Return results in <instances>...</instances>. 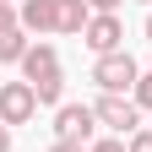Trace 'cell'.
Returning a JSON list of instances; mask_svg holds the SVG:
<instances>
[{"instance_id":"1","label":"cell","mask_w":152,"mask_h":152,"mask_svg":"<svg viewBox=\"0 0 152 152\" xmlns=\"http://www.w3.org/2000/svg\"><path fill=\"white\" fill-rule=\"evenodd\" d=\"M22 71H27V82H33V92H38V103H60V54H54L49 44H33L27 49V60H22Z\"/></svg>"},{"instance_id":"2","label":"cell","mask_w":152,"mask_h":152,"mask_svg":"<svg viewBox=\"0 0 152 152\" xmlns=\"http://www.w3.org/2000/svg\"><path fill=\"white\" fill-rule=\"evenodd\" d=\"M92 82H98L109 98H125V87H136V82H141V71H136V60L120 49V54H103V60L92 65Z\"/></svg>"},{"instance_id":"3","label":"cell","mask_w":152,"mask_h":152,"mask_svg":"<svg viewBox=\"0 0 152 152\" xmlns=\"http://www.w3.org/2000/svg\"><path fill=\"white\" fill-rule=\"evenodd\" d=\"M92 125H98V114H92L87 103H60L54 109V141H82L87 147Z\"/></svg>"},{"instance_id":"4","label":"cell","mask_w":152,"mask_h":152,"mask_svg":"<svg viewBox=\"0 0 152 152\" xmlns=\"http://www.w3.org/2000/svg\"><path fill=\"white\" fill-rule=\"evenodd\" d=\"M33 109H38L33 82H6V87H0V125H27Z\"/></svg>"},{"instance_id":"5","label":"cell","mask_w":152,"mask_h":152,"mask_svg":"<svg viewBox=\"0 0 152 152\" xmlns=\"http://www.w3.org/2000/svg\"><path fill=\"white\" fill-rule=\"evenodd\" d=\"M92 114H98V125H109L114 136H125V141L141 130V125H136V103H130V98H109V92H103V98L92 103Z\"/></svg>"},{"instance_id":"6","label":"cell","mask_w":152,"mask_h":152,"mask_svg":"<svg viewBox=\"0 0 152 152\" xmlns=\"http://www.w3.org/2000/svg\"><path fill=\"white\" fill-rule=\"evenodd\" d=\"M82 38H87V49L98 54V60H103V54H120V44H125V22H120V16H92Z\"/></svg>"},{"instance_id":"7","label":"cell","mask_w":152,"mask_h":152,"mask_svg":"<svg viewBox=\"0 0 152 152\" xmlns=\"http://www.w3.org/2000/svg\"><path fill=\"white\" fill-rule=\"evenodd\" d=\"M16 22H22V33H49V27H60V16H54V0H22Z\"/></svg>"},{"instance_id":"8","label":"cell","mask_w":152,"mask_h":152,"mask_svg":"<svg viewBox=\"0 0 152 152\" xmlns=\"http://www.w3.org/2000/svg\"><path fill=\"white\" fill-rule=\"evenodd\" d=\"M54 16H60V33H87L92 6L87 0H54Z\"/></svg>"},{"instance_id":"9","label":"cell","mask_w":152,"mask_h":152,"mask_svg":"<svg viewBox=\"0 0 152 152\" xmlns=\"http://www.w3.org/2000/svg\"><path fill=\"white\" fill-rule=\"evenodd\" d=\"M27 33L22 27H11V33H0V65H11V60H27Z\"/></svg>"},{"instance_id":"10","label":"cell","mask_w":152,"mask_h":152,"mask_svg":"<svg viewBox=\"0 0 152 152\" xmlns=\"http://www.w3.org/2000/svg\"><path fill=\"white\" fill-rule=\"evenodd\" d=\"M87 152H130V141L125 136H103V141H92Z\"/></svg>"},{"instance_id":"11","label":"cell","mask_w":152,"mask_h":152,"mask_svg":"<svg viewBox=\"0 0 152 152\" xmlns=\"http://www.w3.org/2000/svg\"><path fill=\"white\" fill-rule=\"evenodd\" d=\"M136 109H152V76H141V82H136Z\"/></svg>"},{"instance_id":"12","label":"cell","mask_w":152,"mask_h":152,"mask_svg":"<svg viewBox=\"0 0 152 152\" xmlns=\"http://www.w3.org/2000/svg\"><path fill=\"white\" fill-rule=\"evenodd\" d=\"M11 27H22V22H16V11H11V0H0V33H11Z\"/></svg>"},{"instance_id":"13","label":"cell","mask_w":152,"mask_h":152,"mask_svg":"<svg viewBox=\"0 0 152 152\" xmlns=\"http://www.w3.org/2000/svg\"><path fill=\"white\" fill-rule=\"evenodd\" d=\"M87 6H92V11H98V16H114V11H120V6H125V0H87Z\"/></svg>"},{"instance_id":"14","label":"cell","mask_w":152,"mask_h":152,"mask_svg":"<svg viewBox=\"0 0 152 152\" xmlns=\"http://www.w3.org/2000/svg\"><path fill=\"white\" fill-rule=\"evenodd\" d=\"M130 152H152V130H136L130 136Z\"/></svg>"},{"instance_id":"15","label":"cell","mask_w":152,"mask_h":152,"mask_svg":"<svg viewBox=\"0 0 152 152\" xmlns=\"http://www.w3.org/2000/svg\"><path fill=\"white\" fill-rule=\"evenodd\" d=\"M49 152H87V147H82V141H54Z\"/></svg>"},{"instance_id":"16","label":"cell","mask_w":152,"mask_h":152,"mask_svg":"<svg viewBox=\"0 0 152 152\" xmlns=\"http://www.w3.org/2000/svg\"><path fill=\"white\" fill-rule=\"evenodd\" d=\"M0 152H11V125H0Z\"/></svg>"},{"instance_id":"17","label":"cell","mask_w":152,"mask_h":152,"mask_svg":"<svg viewBox=\"0 0 152 152\" xmlns=\"http://www.w3.org/2000/svg\"><path fill=\"white\" fill-rule=\"evenodd\" d=\"M147 38H152V16H147Z\"/></svg>"},{"instance_id":"18","label":"cell","mask_w":152,"mask_h":152,"mask_svg":"<svg viewBox=\"0 0 152 152\" xmlns=\"http://www.w3.org/2000/svg\"><path fill=\"white\" fill-rule=\"evenodd\" d=\"M147 6H152V0H147Z\"/></svg>"}]
</instances>
